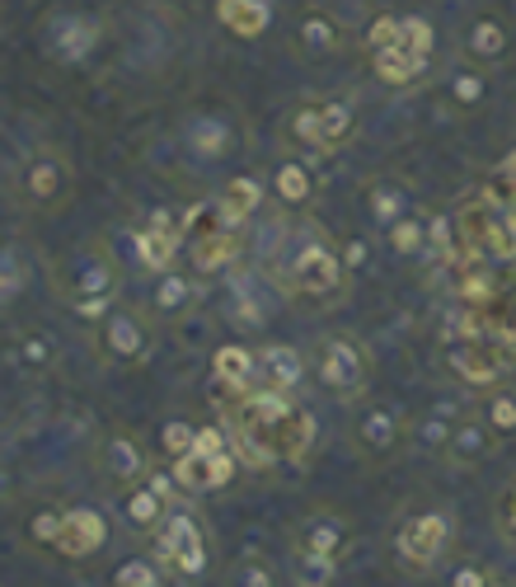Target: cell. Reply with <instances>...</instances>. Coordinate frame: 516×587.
I'll use <instances>...</instances> for the list:
<instances>
[{"label":"cell","mask_w":516,"mask_h":587,"mask_svg":"<svg viewBox=\"0 0 516 587\" xmlns=\"http://www.w3.org/2000/svg\"><path fill=\"white\" fill-rule=\"evenodd\" d=\"M62 301L75 310L81 320H104L109 310L117 306V291H123V268H117V254L104 240H90L85 249L66 254L52 272Z\"/></svg>","instance_id":"cell-1"},{"label":"cell","mask_w":516,"mask_h":587,"mask_svg":"<svg viewBox=\"0 0 516 587\" xmlns=\"http://www.w3.org/2000/svg\"><path fill=\"white\" fill-rule=\"evenodd\" d=\"M268 272L277 278V287H282L287 297H310V301H314V297H333V291L343 287V278H348L339 249H333L324 235L310 230V226L296 230L291 249H287Z\"/></svg>","instance_id":"cell-2"},{"label":"cell","mask_w":516,"mask_h":587,"mask_svg":"<svg viewBox=\"0 0 516 587\" xmlns=\"http://www.w3.org/2000/svg\"><path fill=\"white\" fill-rule=\"evenodd\" d=\"M14 198L33 212H52L71 198V165L62 151H33L14 174Z\"/></svg>","instance_id":"cell-3"},{"label":"cell","mask_w":516,"mask_h":587,"mask_svg":"<svg viewBox=\"0 0 516 587\" xmlns=\"http://www.w3.org/2000/svg\"><path fill=\"white\" fill-rule=\"evenodd\" d=\"M155 559L169 564L178 578H203L207 574V536L188 507H174L165 526L155 532Z\"/></svg>","instance_id":"cell-4"},{"label":"cell","mask_w":516,"mask_h":587,"mask_svg":"<svg viewBox=\"0 0 516 587\" xmlns=\"http://www.w3.org/2000/svg\"><path fill=\"white\" fill-rule=\"evenodd\" d=\"M94 348L99 358H104L109 367H136L151 358V325L142 310L132 306H113L104 320L94 325Z\"/></svg>","instance_id":"cell-5"},{"label":"cell","mask_w":516,"mask_h":587,"mask_svg":"<svg viewBox=\"0 0 516 587\" xmlns=\"http://www.w3.org/2000/svg\"><path fill=\"white\" fill-rule=\"evenodd\" d=\"M314 377H320V385L329 390V395L357 400V395H362V385H367V377H371L367 348L357 339H343V334L324 339L320 352H314Z\"/></svg>","instance_id":"cell-6"},{"label":"cell","mask_w":516,"mask_h":587,"mask_svg":"<svg viewBox=\"0 0 516 587\" xmlns=\"http://www.w3.org/2000/svg\"><path fill=\"white\" fill-rule=\"evenodd\" d=\"M99 38H104V24L90 14H48V24H43V52L52 56V62H62V66H75V62H85V56L99 48Z\"/></svg>","instance_id":"cell-7"},{"label":"cell","mask_w":516,"mask_h":587,"mask_svg":"<svg viewBox=\"0 0 516 587\" xmlns=\"http://www.w3.org/2000/svg\"><path fill=\"white\" fill-rule=\"evenodd\" d=\"M442 362L461 377L465 385H479V390H498L503 371H507V358L498 343H465V339H451L442 348Z\"/></svg>","instance_id":"cell-8"},{"label":"cell","mask_w":516,"mask_h":587,"mask_svg":"<svg viewBox=\"0 0 516 587\" xmlns=\"http://www.w3.org/2000/svg\"><path fill=\"white\" fill-rule=\"evenodd\" d=\"M99 470H104V480L117 484V488H132L151 475V452L142 446V437L127 433V428H117L99 442Z\"/></svg>","instance_id":"cell-9"},{"label":"cell","mask_w":516,"mask_h":587,"mask_svg":"<svg viewBox=\"0 0 516 587\" xmlns=\"http://www.w3.org/2000/svg\"><path fill=\"white\" fill-rule=\"evenodd\" d=\"M178 249H184V222H174V212H151L146 226L136 230V259H142L151 272L174 268Z\"/></svg>","instance_id":"cell-10"},{"label":"cell","mask_w":516,"mask_h":587,"mask_svg":"<svg viewBox=\"0 0 516 587\" xmlns=\"http://www.w3.org/2000/svg\"><path fill=\"white\" fill-rule=\"evenodd\" d=\"M446 540H451V522H446V513H419V517H409L404 526H400V555L409 559V564H419V569H432L436 559H442V550H446Z\"/></svg>","instance_id":"cell-11"},{"label":"cell","mask_w":516,"mask_h":587,"mask_svg":"<svg viewBox=\"0 0 516 587\" xmlns=\"http://www.w3.org/2000/svg\"><path fill=\"white\" fill-rule=\"evenodd\" d=\"M104 545H109V517L99 513V507H66L56 550H62L66 559H94Z\"/></svg>","instance_id":"cell-12"},{"label":"cell","mask_w":516,"mask_h":587,"mask_svg":"<svg viewBox=\"0 0 516 587\" xmlns=\"http://www.w3.org/2000/svg\"><path fill=\"white\" fill-rule=\"evenodd\" d=\"M193 306H197V278L188 268L155 272V287H151V316L155 320H184Z\"/></svg>","instance_id":"cell-13"},{"label":"cell","mask_w":516,"mask_h":587,"mask_svg":"<svg viewBox=\"0 0 516 587\" xmlns=\"http://www.w3.org/2000/svg\"><path fill=\"white\" fill-rule=\"evenodd\" d=\"M211 377H216V390H230L235 400L249 395L258 385V348H245V343H226L211 352Z\"/></svg>","instance_id":"cell-14"},{"label":"cell","mask_w":516,"mask_h":587,"mask_svg":"<svg viewBox=\"0 0 516 587\" xmlns=\"http://www.w3.org/2000/svg\"><path fill=\"white\" fill-rule=\"evenodd\" d=\"M235 142H240V136H235V123L221 113H197L184 127V146L197 155V161H221V155L235 151Z\"/></svg>","instance_id":"cell-15"},{"label":"cell","mask_w":516,"mask_h":587,"mask_svg":"<svg viewBox=\"0 0 516 587\" xmlns=\"http://www.w3.org/2000/svg\"><path fill=\"white\" fill-rule=\"evenodd\" d=\"M306 377V352L291 348V343H258V385H272V390H291L301 385Z\"/></svg>","instance_id":"cell-16"},{"label":"cell","mask_w":516,"mask_h":587,"mask_svg":"<svg viewBox=\"0 0 516 587\" xmlns=\"http://www.w3.org/2000/svg\"><path fill=\"white\" fill-rule=\"evenodd\" d=\"M291 48L301 52V56H329V52H339L343 48V24L333 14L324 10H306L301 19H296V29H291Z\"/></svg>","instance_id":"cell-17"},{"label":"cell","mask_w":516,"mask_h":587,"mask_svg":"<svg viewBox=\"0 0 516 587\" xmlns=\"http://www.w3.org/2000/svg\"><path fill=\"white\" fill-rule=\"evenodd\" d=\"M404 437V419L394 414V409H367L362 419H357V446H362L367 456H390L394 446Z\"/></svg>","instance_id":"cell-18"},{"label":"cell","mask_w":516,"mask_h":587,"mask_svg":"<svg viewBox=\"0 0 516 587\" xmlns=\"http://www.w3.org/2000/svg\"><path fill=\"white\" fill-rule=\"evenodd\" d=\"M216 24L235 38H264L272 24V0H216Z\"/></svg>","instance_id":"cell-19"},{"label":"cell","mask_w":516,"mask_h":587,"mask_svg":"<svg viewBox=\"0 0 516 587\" xmlns=\"http://www.w3.org/2000/svg\"><path fill=\"white\" fill-rule=\"evenodd\" d=\"M123 517H127V526L136 536H151V532H161L165 526V494L155 488L151 480H142V484H132L127 488V498H123Z\"/></svg>","instance_id":"cell-20"},{"label":"cell","mask_w":516,"mask_h":587,"mask_svg":"<svg viewBox=\"0 0 516 587\" xmlns=\"http://www.w3.org/2000/svg\"><path fill=\"white\" fill-rule=\"evenodd\" d=\"M272 198L282 203V207H310V198H314V174H310V165L301 161V155H282L277 161V169H272Z\"/></svg>","instance_id":"cell-21"},{"label":"cell","mask_w":516,"mask_h":587,"mask_svg":"<svg viewBox=\"0 0 516 587\" xmlns=\"http://www.w3.org/2000/svg\"><path fill=\"white\" fill-rule=\"evenodd\" d=\"M314 437H320V423H314L310 409L296 404L291 419L282 423V437H277V456H282V461H306L314 452Z\"/></svg>","instance_id":"cell-22"},{"label":"cell","mask_w":516,"mask_h":587,"mask_svg":"<svg viewBox=\"0 0 516 587\" xmlns=\"http://www.w3.org/2000/svg\"><path fill=\"white\" fill-rule=\"evenodd\" d=\"M446 452L461 461V465H479L493 452V428L479 423V419H461V423H455V433H451Z\"/></svg>","instance_id":"cell-23"},{"label":"cell","mask_w":516,"mask_h":587,"mask_svg":"<svg viewBox=\"0 0 516 587\" xmlns=\"http://www.w3.org/2000/svg\"><path fill=\"white\" fill-rule=\"evenodd\" d=\"M371 71L381 85H413L427 71V62H419V56L404 48H385V52H371Z\"/></svg>","instance_id":"cell-24"},{"label":"cell","mask_w":516,"mask_h":587,"mask_svg":"<svg viewBox=\"0 0 516 587\" xmlns=\"http://www.w3.org/2000/svg\"><path fill=\"white\" fill-rule=\"evenodd\" d=\"M507 43L512 38L498 19H474L465 33V56L469 62H498V56H507Z\"/></svg>","instance_id":"cell-25"},{"label":"cell","mask_w":516,"mask_h":587,"mask_svg":"<svg viewBox=\"0 0 516 587\" xmlns=\"http://www.w3.org/2000/svg\"><path fill=\"white\" fill-rule=\"evenodd\" d=\"M287 146L296 151H310V155H324V132H320V104H301L287 113Z\"/></svg>","instance_id":"cell-26"},{"label":"cell","mask_w":516,"mask_h":587,"mask_svg":"<svg viewBox=\"0 0 516 587\" xmlns=\"http://www.w3.org/2000/svg\"><path fill=\"white\" fill-rule=\"evenodd\" d=\"M301 550H310V555H324V559H339L343 550H348V532L333 517H314V522H306L301 526Z\"/></svg>","instance_id":"cell-27"},{"label":"cell","mask_w":516,"mask_h":587,"mask_svg":"<svg viewBox=\"0 0 516 587\" xmlns=\"http://www.w3.org/2000/svg\"><path fill=\"white\" fill-rule=\"evenodd\" d=\"M216 203H221V212L235 226H245L254 212L264 207V188H258V179H230L221 193H216Z\"/></svg>","instance_id":"cell-28"},{"label":"cell","mask_w":516,"mask_h":587,"mask_svg":"<svg viewBox=\"0 0 516 587\" xmlns=\"http://www.w3.org/2000/svg\"><path fill=\"white\" fill-rule=\"evenodd\" d=\"M291 578H296V587H333V578H339V559L310 555V550H301V545H296Z\"/></svg>","instance_id":"cell-29"},{"label":"cell","mask_w":516,"mask_h":587,"mask_svg":"<svg viewBox=\"0 0 516 587\" xmlns=\"http://www.w3.org/2000/svg\"><path fill=\"white\" fill-rule=\"evenodd\" d=\"M230 325L235 329H245V334H258V329H264V306H258V297L249 291V282H230Z\"/></svg>","instance_id":"cell-30"},{"label":"cell","mask_w":516,"mask_h":587,"mask_svg":"<svg viewBox=\"0 0 516 587\" xmlns=\"http://www.w3.org/2000/svg\"><path fill=\"white\" fill-rule=\"evenodd\" d=\"M320 132H324V155H333L352 136V109L343 100L320 104Z\"/></svg>","instance_id":"cell-31"},{"label":"cell","mask_w":516,"mask_h":587,"mask_svg":"<svg viewBox=\"0 0 516 587\" xmlns=\"http://www.w3.org/2000/svg\"><path fill=\"white\" fill-rule=\"evenodd\" d=\"M367 207H371V217H375V226H394L404 217V193L394 188V184H371L367 188Z\"/></svg>","instance_id":"cell-32"},{"label":"cell","mask_w":516,"mask_h":587,"mask_svg":"<svg viewBox=\"0 0 516 587\" xmlns=\"http://www.w3.org/2000/svg\"><path fill=\"white\" fill-rule=\"evenodd\" d=\"M62 522H66V507H38V513L29 517V545H38V550H56Z\"/></svg>","instance_id":"cell-33"},{"label":"cell","mask_w":516,"mask_h":587,"mask_svg":"<svg viewBox=\"0 0 516 587\" xmlns=\"http://www.w3.org/2000/svg\"><path fill=\"white\" fill-rule=\"evenodd\" d=\"M484 423L498 437H512L516 433V395H512V390H493L488 404H484Z\"/></svg>","instance_id":"cell-34"},{"label":"cell","mask_w":516,"mask_h":587,"mask_svg":"<svg viewBox=\"0 0 516 587\" xmlns=\"http://www.w3.org/2000/svg\"><path fill=\"white\" fill-rule=\"evenodd\" d=\"M193 442H197V423H188V419H169V423L161 428V452H165L169 461L188 456Z\"/></svg>","instance_id":"cell-35"},{"label":"cell","mask_w":516,"mask_h":587,"mask_svg":"<svg viewBox=\"0 0 516 587\" xmlns=\"http://www.w3.org/2000/svg\"><path fill=\"white\" fill-rule=\"evenodd\" d=\"M400 48L413 52L419 62H427V56H432V24H427L423 14H409L404 24H400Z\"/></svg>","instance_id":"cell-36"},{"label":"cell","mask_w":516,"mask_h":587,"mask_svg":"<svg viewBox=\"0 0 516 587\" xmlns=\"http://www.w3.org/2000/svg\"><path fill=\"white\" fill-rule=\"evenodd\" d=\"M390 245H394V254H419V249H427V226L419 217H400L390 226Z\"/></svg>","instance_id":"cell-37"},{"label":"cell","mask_w":516,"mask_h":587,"mask_svg":"<svg viewBox=\"0 0 516 587\" xmlns=\"http://www.w3.org/2000/svg\"><path fill=\"white\" fill-rule=\"evenodd\" d=\"M197 456H221L230 452V423L216 419V423H197V442H193Z\"/></svg>","instance_id":"cell-38"},{"label":"cell","mask_w":516,"mask_h":587,"mask_svg":"<svg viewBox=\"0 0 516 587\" xmlns=\"http://www.w3.org/2000/svg\"><path fill=\"white\" fill-rule=\"evenodd\" d=\"M400 24H404V19H394V14H375L371 29H367V52L400 48Z\"/></svg>","instance_id":"cell-39"},{"label":"cell","mask_w":516,"mask_h":587,"mask_svg":"<svg viewBox=\"0 0 516 587\" xmlns=\"http://www.w3.org/2000/svg\"><path fill=\"white\" fill-rule=\"evenodd\" d=\"M14 358L24 362L29 371H43V367L52 362V343H48L43 334H24V339L14 343Z\"/></svg>","instance_id":"cell-40"},{"label":"cell","mask_w":516,"mask_h":587,"mask_svg":"<svg viewBox=\"0 0 516 587\" xmlns=\"http://www.w3.org/2000/svg\"><path fill=\"white\" fill-rule=\"evenodd\" d=\"M113 587H165V583H161V574H155L146 559H127L123 569L113 574Z\"/></svg>","instance_id":"cell-41"},{"label":"cell","mask_w":516,"mask_h":587,"mask_svg":"<svg viewBox=\"0 0 516 587\" xmlns=\"http://www.w3.org/2000/svg\"><path fill=\"white\" fill-rule=\"evenodd\" d=\"M451 433H455V423L446 414H436L427 423H419V446H427V452H446L451 446Z\"/></svg>","instance_id":"cell-42"},{"label":"cell","mask_w":516,"mask_h":587,"mask_svg":"<svg viewBox=\"0 0 516 587\" xmlns=\"http://www.w3.org/2000/svg\"><path fill=\"white\" fill-rule=\"evenodd\" d=\"M451 94L461 100L465 109H474L488 94V85H484V75L479 71H455V81H451Z\"/></svg>","instance_id":"cell-43"},{"label":"cell","mask_w":516,"mask_h":587,"mask_svg":"<svg viewBox=\"0 0 516 587\" xmlns=\"http://www.w3.org/2000/svg\"><path fill=\"white\" fill-rule=\"evenodd\" d=\"M230 587H272V569L264 559H245V564H235Z\"/></svg>","instance_id":"cell-44"},{"label":"cell","mask_w":516,"mask_h":587,"mask_svg":"<svg viewBox=\"0 0 516 587\" xmlns=\"http://www.w3.org/2000/svg\"><path fill=\"white\" fill-rule=\"evenodd\" d=\"M19 282H24V264H19V254H0V306H6L14 291H19Z\"/></svg>","instance_id":"cell-45"},{"label":"cell","mask_w":516,"mask_h":587,"mask_svg":"<svg viewBox=\"0 0 516 587\" xmlns=\"http://www.w3.org/2000/svg\"><path fill=\"white\" fill-rule=\"evenodd\" d=\"M488 583H493V574L479 569V564H461L455 578H451V587H488Z\"/></svg>","instance_id":"cell-46"},{"label":"cell","mask_w":516,"mask_h":587,"mask_svg":"<svg viewBox=\"0 0 516 587\" xmlns=\"http://www.w3.org/2000/svg\"><path fill=\"white\" fill-rule=\"evenodd\" d=\"M498 526H503V532L516 540V484L507 488V494H503V503H498Z\"/></svg>","instance_id":"cell-47"},{"label":"cell","mask_w":516,"mask_h":587,"mask_svg":"<svg viewBox=\"0 0 516 587\" xmlns=\"http://www.w3.org/2000/svg\"><path fill=\"white\" fill-rule=\"evenodd\" d=\"M493 184H503L507 193H512V198H516V151H507L503 155V165H498V179H493ZM507 198V203H512Z\"/></svg>","instance_id":"cell-48"},{"label":"cell","mask_w":516,"mask_h":587,"mask_svg":"<svg viewBox=\"0 0 516 587\" xmlns=\"http://www.w3.org/2000/svg\"><path fill=\"white\" fill-rule=\"evenodd\" d=\"M339 259H343L348 272H352V268H362V264H367V240H348V245L339 249Z\"/></svg>","instance_id":"cell-49"},{"label":"cell","mask_w":516,"mask_h":587,"mask_svg":"<svg viewBox=\"0 0 516 587\" xmlns=\"http://www.w3.org/2000/svg\"><path fill=\"white\" fill-rule=\"evenodd\" d=\"M488 587H507V583H498V578H493V583H488Z\"/></svg>","instance_id":"cell-50"}]
</instances>
